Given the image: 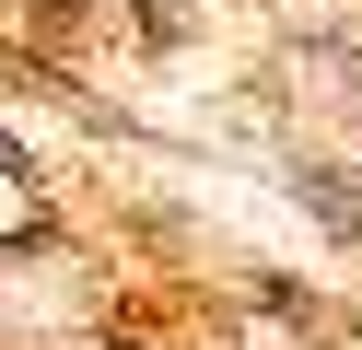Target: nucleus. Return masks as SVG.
Segmentation results:
<instances>
[{
	"instance_id": "nucleus-1",
	"label": "nucleus",
	"mask_w": 362,
	"mask_h": 350,
	"mask_svg": "<svg viewBox=\"0 0 362 350\" xmlns=\"http://www.w3.org/2000/svg\"><path fill=\"white\" fill-rule=\"evenodd\" d=\"M304 210H315L327 233H362V187H351V175H327V163H304Z\"/></svg>"
},
{
	"instance_id": "nucleus-2",
	"label": "nucleus",
	"mask_w": 362,
	"mask_h": 350,
	"mask_svg": "<svg viewBox=\"0 0 362 350\" xmlns=\"http://www.w3.org/2000/svg\"><path fill=\"white\" fill-rule=\"evenodd\" d=\"M35 222H47V199H35V175H24V163L0 152V233H35Z\"/></svg>"
}]
</instances>
